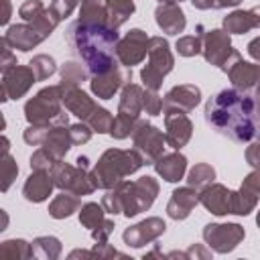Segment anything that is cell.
Returning a JSON list of instances; mask_svg holds the SVG:
<instances>
[{
	"label": "cell",
	"instance_id": "816d5d0a",
	"mask_svg": "<svg viewBox=\"0 0 260 260\" xmlns=\"http://www.w3.org/2000/svg\"><path fill=\"white\" fill-rule=\"evenodd\" d=\"M114 219H106L100 228H95L93 232H91V238L95 240V242H108L110 240V236H112V232H114Z\"/></svg>",
	"mask_w": 260,
	"mask_h": 260
},
{
	"label": "cell",
	"instance_id": "7c38bea8",
	"mask_svg": "<svg viewBox=\"0 0 260 260\" xmlns=\"http://www.w3.org/2000/svg\"><path fill=\"white\" fill-rule=\"evenodd\" d=\"M128 81H132V69L124 67L120 63H116L112 69H108L106 73L100 75H91L89 77V87L91 93L100 100H112L116 91H120Z\"/></svg>",
	"mask_w": 260,
	"mask_h": 260
},
{
	"label": "cell",
	"instance_id": "603a6c76",
	"mask_svg": "<svg viewBox=\"0 0 260 260\" xmlns=\"http://www.w3.org/2000/svg\"><path fill=\"white\" fill-rule=\"evenodd\" d=\"M228 77L236 89L250 91L260 83V63H250L240 57L230 65Z\"/></svg>",
	"mask_w": 260,
	"mask_h": 260
},
{
	"label": "cell",
	"instance_id": "6125c7cd",
	"mask_svg": "<svg viewBox=\"0 0 260 260\" xmlns=\"http://www.w3.org/2000/svg\"><path fill=\"white\" fill-rule=\"evenodd\" d=\"M254 100L258 102V106H260V83L254 87Z\"/></svg>",
	"mask_w": 260,
	"mask_h": 260
},
{
	"label": "cell",
	"instance_id": "74e56055",
	"mask_svg": "<svg viewBox=\"0 0 260 260\" xmlns=\"http://www.w3.org/2000/svg\"><path fill=\"white\" fill-rule=\"evenodd\" d=\"M28 65L32 67V71H35V75H37V81H45V79H49V77L57 71L55 59H53L51 55H45V53L35 55V57L28 61Z\"/></svg>",
	"mask_w": 260,
	"mask_h": 260
},
{
	"label": "cell",
	"instance_id": "db71d44e",
	"mask_svg": "<svg viewBox=\"0 0 260 260\" xmlns=\"http://www.w3.org/2000/svg\"><path fill=\"white\" fill-rule=\"evenodd\" d=\"M246 162L252 169H260V140H254L248 148H246Z\"/></svg>",
	"mask_w": 260,
	"mask_h": 260
},
{
	"label": "cell",
	"instance_id": "ee69618b",
	"mask_svg": "<svg viewBox=\"0 0 260 260\" xmlns=\"http://www.w3.org/2000/svg\"><path fill=\"white\" fill-rule=\"evenodd\" d=\"M51 128H53V124H28V128L22 132V138L30 146L43 144V140H45V136Z\"/></svg>",
	"mask_w": 260,
	"mask_h": 260
},
{
	"label": "cell",
	"instance_id": "2e32d148",
	"mask_svg": "<svg viewBox=\"0 0 260 260\" xmlns=\"http://www.w3.org/2000/svg\"><path fill=\"white\" fill-rule=\"evenodd\" d=\"M18 16L24 22H28L30 26H35L45 39H49L53 35V30L57 28V24H59L55 20V16L51 14V10L43 4V0H26V2H22L20 8H18Z\"/></svg>",
	"mask_w": 260,
	"mask_h": 260
},
{
	"label": "cell",
	"instance_id": "1f68e13d",
	"mask_svg": "<svg viewBox=\"0 0 260 260\" xmlns=\"http://www.w3.org/2000/svg\"><path fill=\"white\" fill-rule=\"evenodd\" d=\"M59 73H61V81L59 85L65 89V87H79L87 77H89V71L87 67H83L81 63L77 61H67L59 67Z\"/></svg>",
	"mask_w": 260,
	"mask_h": 260
},
{
	"label": "cell",
	"instance_id": "d6a6232c",
	"mask_svg": "<svg viewBox=\"0 0 260 260\" xmlns=\"http://www.w3.org/2000/svg\"><path fill=\"white\" fill-rule=\"evenodd\" d=\"M79 221L83 228H87L89 232H93L95 228H100L104 221H106V209L104 205L95 203V201H89V203H83L81 209H79Z\"/></svg>",
	"mask_w": 260,
	"mask_h": 260
},
{
	"label": "cell",
	"instance_id": "5b68a950",
	"mask_svg": "<svg viewBox=\"0 0 260 260\" xmlns=\"http://www.w3.org/2000/svg\"><path fill=\"white\" fill-rule=\"evenodd\" d=\"M24 118L28 124L69 126V114L63 110V91L59 85H49L37 91L24 104Z\"/></svg>",
	"mask_w": 260,
	"mask_h": 260
},
{
	"label": "cell",
	"instance_id": "94428289",
	"mask_svg": "<svg viewBox=\"0 0 260 260\" xmlns=\"http://www.w3.org/2000/svg\"><path fill=\"white\" fill-rule=\"evenodd\" d=\"M75 162H77V167H81V169H87V171H89V158H87V156H77V158H75Z\"/></svg>",
	"mask_w": 260,
	"mask_h": 260
},
{
	"label": "cell",
	"instance_id": "9c48e42d",
	"mask_svg": "<svg viewBox=\"0 0 260 260\" xmlns=\"http://www.w3.org/2000/svg\"><path fill=\"white\" fill-rule=\"evenodd\" d=\"M201 236L213 252L228 254L242 244V240L246 238V230L240 223H207Z\"/></svg>",
	"mask_w": 260,
	"mask_h": 260
},
{
	"label": "cell",
	"instance_id": "83f0119b",
	"mask_svg": "<svg viewBox=\"0 0 260 260\" xmlns=\"http://www.w3.org/2000/svg\"><path fill=\"white\" fill-rule=\"evenodd\" d=\"M41 146H43L45 150H49L57 160H63L65 154H67V152L71 150V146H73L69 126H53V128L47 132V136H45V140H43Z\"/></svg>",
	"mask_w": 260,
	"mask_h": 260
},
{
	"label": "cell",
	"instance_id": "f5cc1de1",
	"mask_svg": "<svg viewBox=\"0 0 260 260\" xmlns=\"http://www.w3.org/2000/svg\"><path fill=\"white\" fill-rule=\"evenodd\" d=\"M185 254H187V260H197V258H201V260H207V258H211V248L207 246H201V244H191L187 250H185Z\"/></svg>",
	"mask_w": 260,
	"mask_h": 260
},
{
	"label": "cell",
	"instance_id": "e575fe53",
	"mask_svg": "<svg viewBox=\"0 0 260 260\" xmlns=\"http://www.w3.org/2000/svg\"><path fill=\"white\" fill-rule=\"evenodd\" d=\"M258 199L260 197H256L254 193H250L244 187H240L232 195V215H250L256 209Z\"/></svg>",
	"mask_w": 260,
	"mask_h": 260
},
{
	"label": "cell",
	"instance_id": "d590c367",
	"mask_svg": "<svg viewBox=\"0 0 260 260\" xmlns=\"http://www.w3.org/2000/svg\"><path fill=\"white\" fill-rule=\"evenodd\" d=\"M213 179H215V169L211 165H207V162H197L187 175V185H191L197 191H201L203 187L213 183Z\"/></svg>",
	"mask_w": 260,
	"mask_h": 260
},
{
	"label": "cell",
	"instance_id": "44dd1931",
	"mask_svg": "<svg viewBox=\"0 0 260 260\" xmlns=\"http://www.w3.org/2000/svg\"><path fill=\"white\" fill-rule=\"evenodd\" d=\"M154 20L165 35H179L187 26V16L179 2H162L154 10Z\"/></svg>",
	"mask_w": 260,
	"mask_h": 260
},
{
	"label": "cell",
	"instance_id": "60d3db41",
	"mask_svg": "<svg viewBox=\"0 0 260 260\" xmlns=\"http://www.w3.org/2000/svg\"><path fill=\"white\" fill-rule=\"evenodd\" d=\"M112 122H114V116L106 110V108H98L95 110V114L89 118V126H91V130L93 132H98V134H110V130H112Z\"/></svg>",
	"mask_w": 260,
	"mask_h": 260
},
{
	"label": "cell",
	"instance_id": "8992f818",
	"mask_svg": "<svg viewBox=\"0 0 260 260\" xmlns=\"http://www.w3.org/2000/svg\"><path fill=\"white\" fill-rule=\"evenodd\" d=\"M175 67V57L171 53L169 41L162 37H150L148 41V63L140 69V79L146 89L158 91L167 73Z\"/></svg>",
	"mask_w": 260,
	"mask_h": 260
},
{
	"label": "cell",
	"instance_id": "5bb4252c",
	"mask_svg": "<svg viewBox=\"0 0 260 260\" xmlns=\"http://www.w3.org/2000/svg\"><path fill=\"white\" fill-rule=\"evenodd\" d=\"M193 136V122L187 112L181 110H165V138L167 146L173 150H181Z\"/></svg>",
	"mask_w": 260,
	"mask_h": 260
},
{
	"label": "cell",
	"instance_id": "52a82bcc",
	"mask_svg": "<svg viewBox=\"0 0 260 260\" xmlns=\"http://www.w3.org/2000/svg\"><path fill=\"white\" fill-rule=\"evenodd\" d=\"M199 32H201V41H203V59L209 63V65H215L219 67L223 73H228L230 65L240 59L242 55L234 49L232 45V37L223 30V28H209V30H203V26H199Z\"/></svg>",
	"mask_w": 260,
	"mask_h": 260
},
{
	"label": "cell",
	"instance_id": "f907efd6",
	"mask_svg": "<svg viewBox=\"0 0 260 260\" xmlns=\"http://www.w3.org/2000/svg\"><path fill=\"white\" fill-rule=\"evenodd\" d=\"M0 69L2 71H6V69H10V67H14V65H18L16 63V55L12 53V49L4 43V41H0Z\"/></svg>",
	"mask_w": 260,
	"mask_h": 260
},
{
	"label": "cell",
	"instance_id": "681fc988",
	"mask_svg": "<svg viewBox=\"0 0 260 260\" xmlns=\"http://www.w3.org/2000/svg\"><path fill=\"white\" fill-rule=\"evenodd\" d=\"M240 187H244L246 191H250L256 197H260V169H254L252 173H248Z\"/></svg>",
	"mask_w": 260,
	"mask_h": 260
},
{
	"label": "cell",
	"instance_id": "bcb514c9",
	"mask_svg": "<svg viewBox=\"0 0 260 260\" xmlns=\"http://www.w3.org/2000/svg\"><path fill=\"white\" fill-rule=\"evenodd\" d=\"M55 162H57V158L49 150H45L43 146L30 154V169L32 171H51Z\"/></svg>",
	"mask_w": 260,
	"mask_h": 260
},
{
	"label": "cell",
	"instance_id": "4fadbf2b",
	"mask_svg": "<svg viewBox=\"0 0 260 260\" xmlns=\"http://www.w3.org/2000/svg\"><path fill=\"white\" fill-rule=\"evenodd\" d=\"M37 83V75L30 65H14L2 71V102L20 100Z\"/></svg>",
	"mask_w": 260,
	"mask_h": 260
},
{
	"label": "cell",
	"instance_id": "be15d7a7",
	"mask_svg": "<svg viewBox=\"0 0 260 260\" xmlns=\"http://www.w3.org/2000/svg\"><path fill=\"white\" fill-rule=\"evenodd\" d=\"M256 223H258V228H260V209H258V213H256Z\"/></svg>",
	"mask_w": 260,
	"mask_h": 260
},
{
	"label": "cell",
	"instance_id": "f546056e",
	"mask_svg": "<svg viewBox=\"0 0 260 260\" xmlns=\"http://www.w3.org/2000/svg\"><path fill=\"white\" fill-rule=\"evenodd\" d=\"M79 20L110 24V0H81Z\"/></svg>",
	"mask_w": 260,
	"mask_h": 260
},
{
	"label": "cell",
	"instance_id": "f6af8a7d",
	"mask_svg": "<svg viewBox=\"0 0 260 260\" xmlns=\"http://www.w3.org/2000/svg\"><path fill=\"white\" fill-rule=\"evenodd\" d=\"M77 4H81V0H51L49 10L55 16V20L61 22V20H65L77 8Z\"/></svg>",
	"mask_w": 260,
	"mask_h": 260
},
{
	"label": "cell",
	"instance_id": "d4e9b609",
	"mask_svg": "<svg viewBox=\"0 0 260 260\" xmlns=\"http://www.w3.org/2000/svg\"><path fill=\"white\" fill-rule=\"evenodd\" d=\"M154 171L158 177H162L167 183H179L185 177L187 171V158L185 154H181L179 150L175 152H162L154 162H152Z\"/></svg>",
	"mask_w": 260,
	"mask_h": 260
},
{
	"label": "cell",
	"instance_id": "484cf974",
	"mask_svg": "<svg viewBox=\"0 0 260 260\" xmlns=\"http://www.w3.org/2000/svg\"><path fill=\"white\" fill-rule=\"evenodd\" d=\"M221 24L228 35H244L252 28H260V6L250 10H234L223 16Z\"/></svg>",
	"mask_w": 260,
	"mask_h": 260
},
{
	"label": "cell",
	"instance_id": "f1b7e54d",
	"mask_svg": "<svg viewBox=\"0 0 260 260\" xmlns=\"http://www.w3.org/2000/svg\"><path fill=\"white\" fill-rule=\"evenodd\" d=\"M81 209V199L75 193L69 191H61L59 195H55V199L49 203V215L53 219H65L71 217L75 211Z\"/></svg>",
	"mask_w": 260,
	"mask_h": 260
},
{
	"label": "cell",
	"instance_id": "c3c4849f",
	"mask_svg": "<svg viewBox=\"0 0 260 260\" xmlns=\"http://www.w3.org/2000/svg\"><path fill=\"white\" fill-rule=\"evenodd\" d=\"M91 258H126V256L116 248H112L108 242H98L91 248Z\"/></svg>",
	"mask_w": 260,
	"mask_h": 260
},
{
	"label": "cell",
	"instance_id": "e0dca14e",
	"mask_svg": "<svg viewBox=\"0 0 260 260\" xmlns=\"http://www.w3.org/2000/svg\"><path fill=\"white\" fill-rule=\"evenodd\" d=\"M232 195L234 191L221 183H209L199 191V203L213 215L223 217L232 213Z\"/></svg>",
	"mask_w": 260,
	"mask_h": 260
},
{
	"label": "cell",
	"instance_id": "11a10c76",
	"mask_svg": "<svg viewBox=\"0 0 260 260\" xmlns=\"http://www.w3.org/2000/svg\"><path fill=\"white\" fill-rule=\"evenodd\" d=\"M248 55L256 61V63H260V37H256V39H252L250 43H248Z\"/></svg>",
	"mask_w": 260,
	"mask_h": 260
},
{
	"label": "cell",
	"instance_id": "ffe728a7",
	"mask_svg": "<svg viewBox=\"0 0 260 260\" xmlns=\"http://www.w3.org/2000/svg\"><path fill=\"white\" fill-rule=\"evenodd\" d=\"M197 203H199V193L195 187H191V185L179 187L171 193V199L167 203V215L175 221L187 219Z\"/></svg>",
	"mask_w": 260,
	"mask_h": 260
},
{
	"label": "cell",
	"instance_id": "4316f807",
	"mask_svg": "<svg viewBox=\"0 0 260 260\" xmlns=\"http://www.w3.org/2000/svg\"><path fill=\"white\" fill-rule=\"evenodd\" d=\"M142 91L144 87H140L138 83L128 81L122 91H120V102H118V114L132 118V120H140V112H142Z\"/></svg>",
	"mask_w": 260,
	"mask_h": 260
},
{
	"label": "cell",
	"instance_id": "7dc6e473",
	"mask_svg": "<svg viewBox=\"0 0 260 260\" xmlns=\"http://www.w3.org/2000/svg\"><path fill=\"white\" fill-rule=\"evenodd\" d=\"M69 132H71L73 144H85V142L91 140V134H93V130H91V126H89L87 122L71 124V126H69Z\"/></svg>",
	"mask_w": 260,
	"mask_h": 260
},
{
	"label": "cell",
	"instance_id": "f35d334b",
	"mask_svg": "<svg viewBox=\"0 0 260 260\" xmlns=\"http://www.w3.org/2000/svg\"><path fill=\"white\" fill-rule=\"evenodd\" d=\"M175 49L181 57H195L203 51V41H201V35H185V37H179L177 43H175Z\"/></svg>",
	"mask_w": 260,
	"mask_h": 260
},
{
	"label": "cell",
	"instance_id": "277c9868",
	"mask_svg": "<svg viewBox=\"0 0 260 260\" xmlns=\"http://www.w3.org/2000/svg\"><path fill=\"white\" fill-rule=\"evenodd\" d=\"M146 162L142 154L132 148V150H122V148H108L102 152V156L95 160L91 167L89 175L95 185V189H112L116 183L124 181V177L134 175L138 169H142Z\"/></svg>",
	"mask_w": 260,
	"mask_h": 260
},
{
	"label": "cell",
	"instance_id": "e7e4bbea",
	"mask_svg": "<svg viewBox=\"0 0 260 260\" xmlns=\"http://www.w3.org/2000/svg\"><path fill=\"white\" fill-rule=\"evenodd\" d=\"M158 2L162 4V2H183V0H158Z\"/></svg>",
	"mask_w": 260,
	"mask_h": 260
},
{
	"label": "cell",
	"instance_id": "8fae6325",
	"mask_svg": "<svg viewBox=\"0 0 260 260\" xmlns=\"http://www.w3.org/2000/svg\"><path fill=\"white\" fill-rule=\"evenodd\" d=\"M148 41L150 37L142 30V28H132L128 30L116 47V59L122 67L132 69L134 65L142 63L144 57L148 55Z\"/></svg>",
	"mask_w": 260,
	"mask_h": 260
},
{
	"label": "cell",
	"instance_id": "d6986e66",
	"mask_svg": "<svg viewBox=\"0 0 260 260\" xmlns=\"http://www.w3.org/2000/svg\"><path fill=\"white\" fill-rule=\"evenodd\" d=\"M2 41L10 47V49H16L20 53H26L30 49H35L37 45H41L45 41V37L35 28L30 26L28 22L24 24H10L2 37Z\"/></svg>",
	"mask_w": 260,
	"mask_h": 260
},
{
	"label": "cell",
	"instance_id": "836d02e7",
	"mask_svg": "<svg viewBox=\"0 0 260 260\" xmlns=\"http://www.w3.org/2000/svg\"><path fill=\"white\" fill-rule=\"evenodd\" d=\"M0 256L2 258H10V260H26L32 258V246L26 240L20 238H12V240H4L0 244Z\"/></svg>",
	"mask_w": 260,
	"mask_h": 260
},
{
	"label": "cell",
	"instance_id": "ba28073f",
	"mask_svg": "<svg viewBox=\"0 0 260 260\" xmlns=\"http://www.w3.org/2000/svg\"><path fill=\"white\" fill-rule=\"evenodd\" d=\"M51 175H53V181H55V187L61 189V191H69V193H75L79 197L83 195H89L95 191V185L91 181V175L87 169H81V167H73L69 162H63V160H57L51 169Z\"/></svg>",
	"mask_w": 260,
	"mask_h": 260
},
{
	"label": "cell",
	"instance_id": "ab89813d",
	"mask_svg": "<svg viewBox=\"0 0 260 260\" xmlns=\"http://www.w3.org/2000/svg\"><path fill=\"white\" fill-rule=\"evenodd\" d=\"M138 122H140V120H132V118H126V116H122V114H116V118H114V122H112L110 136L116 138V140H124V138L132 136V132H134V128H136Z\"/></svg>",
	"mask_w": 260,
	"mask_h": 260
},
{
	"label": "cell",
	"instance_id": "4dcf8cb0",
	"mask_svg": "<svg viewBox=\"0 0 260 260\" xmlns=\"http://www.w3.org/2000/svg\"><path fill=\"white\" fill-rule=\"evenodd\" d=\"M30 246H32V258L39 260H57L63 252L61 240L55 236H39L30 242Z\"/></svg>",
	"mask_w": 260,
	"mask_h": 260
},
{
	"label": "cell",
	"instance_id": "6da1fadb",
	"mask_svg": "<svg viewBox=\"0 0 260 260\" xmlns=\"http://www.w3.org/2000/svg\"><path fill=\"white\" fill-rule=\"evenodd\" d=\"M203 116L211 130L238 144L260 140V106L248 91L221 89L207 100Z\"/></svg>",
	"mask_w": 260,
	"mask_h": 260
},
{
	"label": "cell",
	"instance_id": "7bdbcfd3",
	"mask_svg": "<svg viewBox=\"0 0 260 260\" xmlns=\"http://www.w3.org/2000/svg\"><path fill=\"white\" fill-rule=\"evenodd\" d=\"M142 112H146L148 116H158L162 112V98L158 95V91L144 87V91H142Z\"/></svg>",
	"mask_w": 260,
	"mask_h": 260
},
{
	"label": "cell",
	"instance_id": "ac0fdd59",
	"mask_svg": "<svg viewBox=\"0 0 260 260\" xmlns=\"http://www.w3.org/2000/svg\"><path fill=\"white\" fill-rule=\"evenodd\" d=\"M201 102V89L193 83L175 85L167 91L162 98V112L165 110H181V112H193Z\"/></svg>",
	"mask_w": 260,
	"mask_h": 260
},
{
	"label": "cell",
	"instance_id": "9f6ffc18",
	"mask_svg": "<svg viewBox=\"0 0 260 260\" xmlns=\"http://www.w3.org/2000/svg\"><path fill=\"white\" fill-rule=\"evenodd\" d=\"M193 4V8L197 10H209V8H217V0H189Z\"/></svg>",
	"mask_w": 260,
	"mask_h": 260
},
{
	"label": "cell",
	"instance_id": "91938a15",
	"mask_svg": "<svg viewBox=\"0 0 260 260\" xmlns=\"http://www.w3.org/2000/svg\"><path fill=\"white\" fill-rule=\"evenodd\" d=\"M142 258H144V260H146V258H160V260H162V258H165V254H162V252H160V248L156 246L152 252H146Z\"/></svg>",
	"mask_w": 260,
	"mask_h": 260
},
{
	"label": "cell",
	"instance_id": "7402d4cb",
	"mask_svg": "<svg viewBox=\"0 0 260 260\" xmlns=\"http://www.w3.org/2000/svg\"><path fill=\"white\" fill-rule=\"evenodd\" d=\"M61 91H63V106H65V110L69 114L77 116L81 122H89V118L100 108L81 87H65V89L61 87Z\"/></svg>",
	"mask_w": 260,
	"mask_h": 260
},
{
	"label": "cell",
	"instance_id": "3957f363",
	"mask_svg": "<svg viewBox=\"0 0 260 260\" xmlns=\"http://www.w3.org/2000/svg\"><path fill=\"white\" fill-rule=\"evenodd\" d=\"M158 181L154 177H140L136 181H120L102 197V205L110 215L134 217L142 211H148L158 195Z\"/></svg>",
	"mask_w": 260,
	"mask_h": 260
},
{
	"label": "cell",
	"instance_id": "8d00e7d4",
	"mask_svg": "<svg viewBox=\"0 0 260 260\" xmlns=\"http://www.w3.org/2000/svg\"><path fill=\"white\" fill-rule=\"evenodd\" d=\"M134 0H110V24L120 28L134 14Z\"/></svg>",
	"mask_w": 260,
	"mask_h": 260
},
{
	"label": "cell",
	"instance_id": "680465c9",
	"mask_svg": "<svg viewBox=\"0 0 260 260\" xmlns=\"http://www.w3.org/2000/svg\"><path fill=\"white\" fill-rule=\"evenodd\" d=\"M242 0H217V8H232V6H238Z\"/></svg>",
	"mask_w": 260,
	"mask_h": 260
},
{
	"label": "cell",
	"instance_id": "7a4b0ae2",
	"mask_svg": "<svg viewBox=\"0 0 260 260\" xmlns=\"http://www.w3.org/2000/svg\"><path fill=\"white\" fill-rule=\"evenodd\" d=\"M65 39L73 55L79 57L87 67L89 77L106 73L118 63L116 47H118L120 35H118V28H114L112 24L83 22L77 18L75 22L69 24Z\"/></svg>",
	"mask_w": 260,
	"mask_h": 260
},
{
	"label": "cell",
	"instance_id": "30bf717a",
	"mask_svg": "<svg viewBox=\"0 0 260 260\" xmlns=\"http://www.w3.org/2000/svg\"><path fill=\"white\" fill-rule=\"evenodd\" d=\"M132 142H134V148L142 154L144 162L146 165H152L162 152H165V144H167V138L165 134L150 122L146 120H140L132 132Z\"/></svg>",
	"mask_w": 260,
	"mask_h": 260
},
{
	"label": "cell",
	"instance_id": "cb8c5ba5",
	"mask_svg": "<svg viewBox=\"0 0 260 260\" xmlns=\"http://www.w3.org/2000/svg\"><path fill=\"white\" fill-rule=\"evenodd\" d=\"M53 187H55V181L51 171H32L24 181L22 195L30 203H43L53 193Z\"/></svg>",
	"mask_w": 260,
	"mask_h": 260
},
{
	"label": "cell",
	"instance_id": "b9f144b4",
	"mask_svg": "<svg viewBox=\"0 0 260 260\" xmlns=\"http://www.w3.org/2000/svg\"><path fill=\"white\" fill-rule=\"evenodd\" d=\"M16 175H18V165H16V160L10 156V152H4V154H2V191H4V193L10 189V185L14 183Z\"/></svg>",
	"mask_w": 260,
	"mask_h": 260
},
{
	"label": "cell",
	"instance_id": "6f0895ef",
	"mask_svg": "<svg viewBox=\"0 0 260 260\" xmlns=\"http://www.w3.org/2000/svg\"><path fill=\"white\" fill-rule=\"evenodd\" d=\"M2 18H0V22L2 24H8V20H10V12H12V4H10V0H2Z\"/></svg>",
	"mask_w": 260,
	"mask_h": 260
},
{
	"label": "cell",
	"instance_id": "9a60e30c",
	"mask_svg": "<svg viewBox=\"0 0 260 260\" xmlns=\"http://www.w3.org/2000/svg\"><path fill=\"white\" fill-rule=\"evenodd\" d=\"M167 232V223L160 217H146L124 230L122 240L128 248H142L154 240H158Z\"/></svg>",
	"mask_w": 260,
	"mask_h": 260
}]
</instances>
